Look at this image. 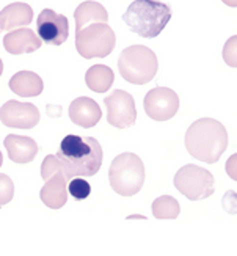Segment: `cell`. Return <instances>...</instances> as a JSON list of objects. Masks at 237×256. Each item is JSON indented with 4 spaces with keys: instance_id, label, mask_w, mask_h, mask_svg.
Segmentation results:
<instances>
[{
    "instance_id": "obj_15",
    "label": "cell",
    "mask_w": 237,
    "mask_h": 256,
    "mask_svg": "<svg viewBox=\"0 0 237 256\" xmlns=\"http://www.w3.org/2000/svg\"><path fill=\"white\" fill-rule=\"evenodd\" d=\"M4 144H5V150L8 151L10 160L14 164H20V165L30 164L40 152V146L35 140L30 137L14 136V134L6 136V138L4 140Z\"/></svg>"
},
{
    "instance_id": "obj_5",
    "label": "cell",
    "mask_w": 237,
    "mask_h": 256,
    "mask_svg": "<svg viewBox=\"0 0 237 256\" xmlns=\"http://www.w3.org/2000/svg\"><path fill=\"white\" fill-rule=\"evenodd\" d=\"M159 68L157 55L146 46L126 48L118 58V70L124 80L134 85H144L154 79Z\"/></svg>"
},
{
    "instance_id": "obj_24",
    "label": "cell",
    "mask_w": 237,
    "mask_h": 256,
    "mask_svg": "<svg viewBox=\"0 0 237 256\" xmlns=\"http://www.w3.org/2000/svg\"><path fill=\"white\" fill-rule=\"evenodd\" d=\"M223 4H226L228 6H236L237 5V0H222Z\"/></svg>"
},
{
    "instance_id": "obj_19",
    "label": "cell",
    "mask_w": 237,
    "mask_h": 256,
    "mask_svg": "<svg viewBox=\"0 0 237 256\" xmlns=\"http://www.w3.org/2000/svg\"><path fill=\"white\" fill-rule=\"evenodd\" d=\"M115 82L114 70L106 64H94L92 66L85 74V84L90 90L96 93H106L108 92Z\"/></svg>"
},
{
    "instance_id": "obj_20",
    "label": "cell",
    "mask_w": 237,
    "mask_h": 256,
    "mask_svg": "<svg viewBox=\"0 0 237 256\" xmlns=\"http://www.w3.org/2000/svg\"><path fill=\"white\" fill-rule=\"evenodd\" d=\"M180 214V206L176 198L170 195H164L154 200L152 203V216L159 220L164 218H178Z\"/></svg>"
},
{
    "instance_id": "obj_17",
    "label": "cell",
    "mask_w": 237,
    "mask_h": 256,
    "mask_svg": "<svg viewBox=\"0 0 237 256\" xmlns=\"http://www.w3.org/2000/svg\"><path fill=\"white\" fill-rule=\"evenodd\" d=\"M10 90L22 98H35L42 93V79L32 71H19L8 82Z\"/></svg>"
},
{
    "instance_id": "obj_18",
    "label": "cell",
    "mask_w": 237,
    "mask_h": 256,
    "mask_svg": "<svg viewBox=\"0 0 237 256\" xmlns=\"http://www.w3.org/2000/svg\"><path fill=\"white\" fill-rule=\"evenodd\" d=\"M74 19H76V32H80L86 26L94 24V22H102V24H107L108 13L99 2L86 0V2L80 4L76 8Z\"/></svg>"
},
{
    "instance_id": "obj_13",
    "label": "cell",
    "mask_w": 237,
    "mask_h": 256,
    "mask_svg": "<svg viewBox=\"0 0 237 256\" xmlns=\"http://www.w3.org/2000/svg\"><path fill=\"white\" fill-rule=\"evenodd\" d=\"M102 116L99 104L92 98H77L70 106V118L76 126L85 129L94 128Z\"/></svg>"
},
{
    "instance_id": "obj_2",
    "label": "cell",
    "mask_w": 237,
    "mask_h": 256,
    "mask_svg": "<svg viewBox=\"0 0 237 256\" xmlns=\"http://www.w3.org/2000/svg\"><path fill=\"white\" fill-rule=\"evenodd\" d=\"M228 132L217 120L201 118L186 132V150L192 158L206 164H216L226 151Z\"/></svg>"
},
{
    "instance_id": "obj_11",
    "label": "cell",
    "mask_w": 237,
    "mask_h": 256,
    "mask_svg": "<svg viewBox=\"0 0 237 256\" xmlns=\"http://www.w3.org/2000/svg\"><path fill=\"white\" fill-rule=\"evenodd\" d=\"M38 36L41 41L52 44V46H60L68 40L70 35V22L63 14L55 13L54 10L46 8L38 14L36 20Z\"/></svg>"
},
{
    "instance_id": "obj_22",
    "label": "cell",
    "mask_w": 237,
    "mask_h": 256,
    "mask_svg": "<svg viewBox=\"0 0 237 256\" xmlns=\"http://www.w3.org/2000/svg\"><path fill=\"white\" fill-rule=\"evenodd\" d=\"M14 196V184L8 174L0 173V208L8 204Z\"/></svg>"
},
{
    "instance_id": "obj_26",
    "label": "cell",
    "mask_w": 237,
    "mask_h": 256,
    "mask_svg": "<svg viewBox=\"0 0 237 256\" xmlns=\"http://www.w3.org/2000/svg\"><path fill=\"white\" fill-rule=\"evenodd\" d=\"M4 165V156H2V151H0V166Z\"/></svg>"
},
{
    "instance_id": "obj_3",
    "label": "cell",
    "mask_w": 237,
    "mask_h": 256,
    "mask_svg": "<svg viewBox=\"0 0 237 256\" xmlns=\"http://www.w3.org/2000/svg\"><path fill=\"white\" fill-rule=\"evenodd\" d=\"M126 26L138 36H159L172 19V8L159 0H134L122 14Z\"/></svg>"
},
{
    "instance_id": "obj_14",
    "label": "cell",
    "mask_w": 237,
    "mask_h": 256,
    "mask_svg": "<svg viewBox=\"0 0 237 256\" xmlns=\"http://www.w3.org/2000/svg\"><path fill=\"white\" fill-rule=\"evenodd\" d=\"M41 38L28 27H20L18 30H10L8 35L4 38V46L8 54L20 55L32 54L41 48Z\"/></svg>"
},
{
    "instance_id": "obj_1",
    "label": "cell",
    "mask_w": 237,
    "mask_h": 256,
    "mask_svg": "<svg viewBox=\"0 0 237 256\" xmlns=\"http://www.w3.org/2000/svg\"><path fill=\"white\" fill-rule=\"evenodd\" d=\"M58 158L62 168L68 180L72 178H90L94 176L104 160V152L100 143L93 137H80V136H66L60 150L55 154Z\"/></svg>"
},
{
    "instance_id": "obj_8",
    "label": "cell",
    "mask_w": 237,
    "mask_h": 256,
    "mask_svg": "<svg viewBox=\"0 0 237 256\" xmlns=\"http://www.w3.org/2000/svg\"><path fill=\"white\" fill-rule=\"evenodd\" d=\"M107 108V121L110 126L118 129H128L137 121V108L132 94L122 90H115L104 99Z\"/></svg>"
},
{
    "instance_id": "obj_10",
    "label": "cell",
    "mask_w": 237,
    "mask_h": 256,
    "mask_svg": "<svg viewBox=\"0 0 237 256\" xmlns=\"http://www.w3.org/2000/svg\"><path fill=\"white\" fill-rule=\"evenodd\" d=\"M40 110L32 102L6 101L0 107V121L6 128L33 129L40 123Z\"/></svg>"
},
{
    "instance_id": "obj_21",
    "label": "cell",
    "mask_w": 237,
    "mask_h": 256,
    "mask_svg": "<svg viewBox=\"0 0 237 256\" xmlns=\"http://www.w3.org/2000/svg\"><path fill=\"white\" fill-rule=\"evenodd\" d=\"M68 192L76 200H85L92 194V186H90L84 178H72V180L68 182Z\"/></svg>"
},
{
    "instance_id": "obj_25",
    "label": "cell",
    "mask_w": 237,
    "mask_h": 256,
    "mask_svg": "<svg viewBox=\"0 0 237 256\" xmlns=\"http://www.w3.org/2000/svg\"><path fill=\"white\" fill-rule=\"evenodd\" d=\"M2 72H4V62L0 58V76H2Z\"/></svg>"
},
{
    "instance_id": "obj_7",
    "label": "cell",
    "mask_w": 237,
    "mask_h": 256,
    "mask_svg": "<svg viewBox=\"0 0 237 256\" xmlns=\"http://www.w3.org/2000/svg\"><path fill=\"white\" fill-rule=\"evenodd\" d=\"M173 184L180 194L192 202L209 198L216 192V180H214L212 173L194 164L179 168L174 174Z\"/></svg>"
},
{
    "instance_id": "obj_23",
    "label": "cell",
    "mask_w": 237,
    "mask_h": 256,
    "mask_svg": "<svg viewBox=\"0 0 237 256\" xmlns=\"http://www.w3.org/2000/svg\"><path fill=\"white\" fill-rule=\"evenodd\" d=\"M223 58L231 68H236V36H231L223 48Z\"/></svg>"
},
{
    "instance_id": "obj_12",
    "label": "cell",
    "mask_w": 237,
    "mask_h": 256,
    "mask_svg": "<svg viewBox=\"0 0 237 256\" xmlns=\"http://www.w3.org/2000/svg\"><path fill=\"white\" fill-rule=\"evenodd\" d=\"M46 184L42 186L41 192H40V198L41 202L46 204L50 209H60L66 204L68 202V176L64 174L63 168H60L58 172H55L49 180L44 181Z\"/></svg>"
},
{
    "instance_id": "obj_9",
    "label": "cell",
    "mask_w": 237,
    "mask_h": 256,
    "mask_svg": "<svg viewBox=\"0 0 237 256\" xmlns=\"http://www.w3.org/2000/svg\"><path fill=\"white\" fill-rule=\"evenodd\" d=\"M144 112L154 121L172 120L179 110V96L172 88L156 86L144 96Z\"/></svg>"
},
{
    "instance_id": "obj_6",
    "label": "cell",
    "mask_w": 237,
    "mask_h": 256,
    "mask_svg": "<svg viewBox=\"0 0 237 256\" xmlns=\"http://www.w3.org/2000/svg\"><path fill=\"white\" fill-rule=\"evenodd\" d=\"M115 46L114 28L102 22H94L76 32V49L84 58H104L114 52Z\"/></svg>"
},
{
    "instance_id": "obj_16",
    "label": "cell",
    "mask_w": 237,
    "mask_h": 256,
    "mask_svg": "<svg viewBox=\"0 0 237 256\" xmlns=\"http://www.w3.org/2000/svg\"><path fill=\"white\" fill-rule=\"evenodd\" d=\"M33 20V10L28 4L14 2L0 11V30L26 27Z\"/></svg>"
},
{
    "instance_id": "obj_4",
    "label": "cell",
    "mask_w": 237,
    "mask_h": 256,
    "mask_svg": "<svg viewBox=\"0 0 237 256\" xmlns=\"http://www.w3.org/2000/svg\"><path fill=\"white\" fill-rule=\"evenodd\" d=\"M112 188L122 196H132L142 190L144 184V165L134 152H122L112 160L108 168Z\"/></svg>"
}]
</instances>
